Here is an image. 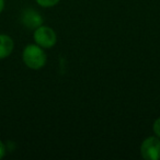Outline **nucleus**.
<instances>
[{"label":"nucleus","instance_id":"1","mask_svg":"<svg viewBox=\"0 0 160 160\" xmlns=\"http://www.w3.org/2000/svg\"><path fill=\"white\" fill-rule=\"evenodd\" d=\"M22 60L28 68L40 70L46 65L47 56L44 48L38 44H28L22 51Z\"/></svg>","mask_w":160,"mask_h":160},{"label":"nucleus","instance_id":"2","mask_svg":"<svg viewBox=\"0 0 160 160\" xmlns=\"http://www.w3.org/2000/svg\"><path fill=\"white\" fill-rule=\"evenodd\" d=\"M33 40L35 44L40 45L44 49H48L56 45L57 34L51 27L42 24L33 31Z\"/></svg>","mask_w":160,"mask_h":160},{"label":"nucleus","instance_id":"3","mask_svg":"<svg viewBox=\"0 0 160 160\" xmlns=\"http://www.w3.org/2000/svg\"><path fill=\"white\" fill-rule=\"evenodd\" d=\"M140 156L145 160L160 159V138L157 136H149L142 140L140 145Z\"/></svg>","mask_w":160,"mask_h":160},{"label":"nucleus","instance_id":"4","mask_svg":"<svg viewBox=\"0 0 160 160\" xmlns=\"http://www.w3.org/2000/svg\"><path fill=\"white\" fill-rule=\"evenodd\" d=\"M21 23L25 28L34 31L36 28L43 24V17L35 9L28 8V9L23 10L22 14H21Z\"/></svg>","mask_w":160,"mask_h":160},{"label":"nucleus","instance_id":"5","mask_svg":"<svg viewBox=\"0 0 160 160\" xmlns=\"http://www.w3.org/2000/svg\"><path fill=\"white\" fill-rule=\"evenodd\" d=\"M14 49V42L8 34H0V60L9 57Z\"/></svg>","mask_w":160,"mask_h":160},{"label":"nucleus","instance_id":"6","mask_svg":"<svg viewBox=\"0 0 160 160\" xmlns=\"http://www.w3.org/2000/svg\"><path fill=\"white\" fill-rule=\"evenodd\" d=\"M35 1L42 8H52L57 6L60 0H35Z\"/></svg>","mask_w":160,"mask_h":160},{"label":"nucleus","instance_id":"7","mask_svg":"<svg viewBox=\"0 0 160 160\" xmlns=\"http://www.w3.org/2000/svg\"><path fill=\"white\" fill-rule=\"evenodd\" d=\"M152 131H153L155 136H157L158 138H160V116L158 118H156L155 122H153Z\"/></svg>","mask_w":160,"mask_h":160},{"label":"nucleus","instance_id":"8","mask_svg":"<svg viewBox=\"0 0 160 160\" xmlns=\"http://www.w3.org/2000/svg\"><path fill=\"white\" fill-rule=\"evenodd\" d=\"M6 153H7V147H6L5 142L0 139V159H2L6 156Z\"/></svg>","mask_w":160,"mask_h":160},{"label":"nucleus","instance_id":"9","mask_svg":"<svg viewBox=\"0 0 160 160\" xmlns=\"http://www.w3.org/2000/svg\"><path fill=\"white\" fill-rule=\"evenodd\" d=\"M5 5H6V2H5V0H0V13L3 11V9H5Z\"/></svg>","mask_w":160,"mask_h":160}]
</instances>
